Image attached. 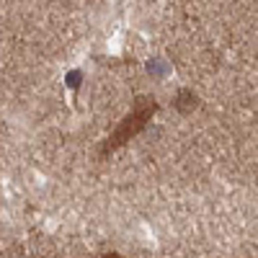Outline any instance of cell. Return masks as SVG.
<instances>
[{"mask_svg": "<svg viewBox=\"0 0 258 258\" xmlns=\"http://www.w3.org/2000/svg\"><path fill=\"white\" fill-rule=\"evenodd\" d=\"M150 114H153V103L140 101V103H137V109H134V114H132V116H127V121L121 124V129L111 137L114 142H109L106 147H114V145H119V142H124L127 137H132L134 132H140V129H142V124L150 119Z\"/></svg>", "mask_w": 258, "mask_h": 258, "instance_id": "obj_1", "label": "cell"}]
</instances>
